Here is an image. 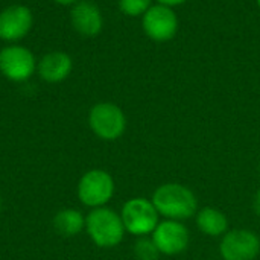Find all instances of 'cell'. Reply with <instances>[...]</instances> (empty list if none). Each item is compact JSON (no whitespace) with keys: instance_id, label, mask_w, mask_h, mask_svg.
<instances>
[{"instance_id":"1","label":"cell","mask_w":260,"mask_h":260,"mask_svg":"<svg viewBox=\"0 0 260 260\" xmlns=\"http://www.w3.org/2000/svg\"><path fill=\"white\" fill-rule=\"evenodd\" d=\"M158 215L165 219L184 221L193 218L198 209V200L192 189L180 183H165L158 186L151 198Z\"/></svg>"},{"instance_id":"2","label":"cell","mask_w":260,"mask_h":260,"mask_svg":"<svg viewBox=\"0 0 260 260\" xmlns=\"http://www.w3.org/2000/svg\"><path fill=\"white\" fill-rule=\"evenodd\" d=\"M85 232L99 248H114L125 236V225L120 213L108 207L91 209L85 216Z\"/></svg>"},{"instance_id":"3","label":"cell","mask_w":260,"mask_h":260,"mask_svg":"<svg viewBox=\"0 0 260 260\" xmlns=\"http://www.w3.org/2000/svg\"><path fill=\"white\" fill-rule=\"evenodd\" d=\"M120 218L126 233L137 238L152 235L160 222V215L152 201L142 197L128 200L120 210Z\"/></svg>"},{"instance_id":"4","label":"cell","mask_w":260,"mask_h":260,"mask_svg":"<svg viewBox=\"0 0 260 260\" xmlns=\"http://www.w3.org/2000/svg\"><path fill=\"white\" fill-rule=\"evenodd\" d=\"M114 180L104 169H91L85 172L78 183V198L90 209L105 207L114 197Z\"/></svg>"},{"instance_id":"5","label":"cell","mask_w":260,"mask_h":260,"mask_svg":"<svg viewBox=\"0 0 260 260\" xmlns=\"http://www.w3.org/2000/svg\"><path fill=\"white\" fill-rule=\"evenodd\" d=\"M90 129L102 140L113 142L123 136L126 129V116L120 107L111 102H99L88 113Z\"/></svg>"},{"instance_id":"6","label":"cell","mask_w":260,"mask_h":260,"mask_svg":"<svg viewBox=\"0 0 260 260\" xmlns=\"http://www.w3.org/2000/svg\"><path fill=\"white\" fill-rule=\"evenodd\" d=\"M222 260H256L260 254L259 235L248 229L229 230L219 244Z\"/></svg>"},{"instance_id":"7","label":"cell","mask_w":260,"mask_h":260,"mask_svg":"<svg viewBox=\"0 0 260 260\" xmlns=\"http://www.w3.org/2000/svg\"><path fill=\"white\" fill-rule=\"evenodd\" d=\"M37 69L34 53L18 44L0 50V73L14 82L27 81Z\"/></svg>"},{"instance_id":"8","label":"cell","mask_w":260,"mask_h":260,"mask_svg":"<svg viewBox=\"0 0 260 260\" xmlns=\"http://www.w3.org/2000/svg\"><path fill=\"white\" fill-rule=\"evenodd\" d=\"M157 248L165 256H177L187 250L190 242L189 229L181 221L163 219L151 235Z\"/></svg>"},{"instance_id":"9","label":"cell","mask_w":260,"mask_h":260,"mask_svg":"<svg viewBox=\"0 0 260 260\" xmlns=\"http://www.w3.org/2000/svg\"><path fill=\"white\" fill-rule=\"evenodd\" d=\"M143 30L154 41H169L178 30V17L172 8L154 5L143 14Z\"/></svg>"},{"instance_id":"10","label":"cell","mask_w":260,"mask_h":260,"mask_svg":"<svg viewBox=\"0 0 260 260\" xmlns=\"http://www.w3.org/2000/svg\"><path fill=\"white\" fill-rule=\"evenodd\" d=\"M34 24L32 11L24 5H12L0 12V40L18 41L24 38Z\"/></svg>"},{"instance_id":"11","label":"cell","mask_w":260,"mask_h":260,"mask_svg":"<svg viewBox=\"0 0 260 260\" xmlns=\"http://www.w3.org/2000/svg\"><path fill=\"white\" fill-rule=\"evenodd\" d=\"M70 20L75 30L82 37H96L104 26L99 8L90 2H78L70 11Z\"/></svg>"},{"instance_id":"12","label":"cell","mask_w":260,"mask_h":260,"mask_svg":"<svg viewBox=\"0 0 260 260\" xmlns=\"http://www.w3.org/2000/svg\"><path fill=\"white\" fill-rule=\"evenodd\" d=\"M72 67H73V62L67 53L50 52L38 61L37 72L43 81L50 82V84H56V82L64 81L70 75Z\"/></svg>"},{"instance_id":"13","label":"cell","mask_w":260,"mask_h":260,"mask_svg":"<svg viewBox=\"0 0 260 260\" xmlns=\"http://www.w3.org/2000/svg\"><path fill=\"white\" fill-rule=\"evenodd\" d=\"M198 230L212 238L224 236L229 232V218L225 213L216 207H203L195 215Z\"/></svg>"},{"instance_id":"14","label":"cell","mask_w":260,"mask_h":260,"mask_svg":"<svg viewBox=\"0 0 260 260\" xmlns=\"http://www.w3.org/2000/svg\"><path fill=\"white\" fill-rule=\"evenodd\" d=\"M52 224L58 235L73 238L85 229V216L76 209H62L55 215Z\"/></svg>"},{"instance_id":"15","label":"cell","mask_w":260,"mask_h":260,"mask_svg":"<svg viewBox=\"0 0 260 260\" xmlns=\"http://www.w3.org/2000/svg\"><path fill=\"white\" fill-rule=\"evenodd\" d=\"M134 256L137 260H158L161 253L157 248L152 238L142 236L134 244Z\"/></svg>"},{"instance_id":"16","label":"cell","mask_w":260,"mask_h":260,"mask_svg":"<svg viewBox=\"0 0 260 260\" xmlns=\"http://www.w3.org/2000/svg\"><path fill=\"white\" fill-rule=\"evenodd\" d=\"M151 2L152 0H119V8L125 15L139 17L152 6Z\"/></svg>"},{"instance_id":"17","label":"cell","mask_w":260,"mask_h":260,"mask_svg":"<svg viewBox=\"0 0 260 260\" xmlns=\"http://www.w3.org/2000/svg\"><path fill=\"white\" fill-rule=\"evenodd\" d=\"M253 209H254V213L260 216V187L257 189L256 195H254V200H253Z\"/></svg>"},{"instance_id":"18","label":"cell","mask_w":260,"mask_h":260,"mask_svg":"<svg viewBox=\"0 0 260 260\" xmlns=\"http://www.w3.org/2000/svg\"><path fill=\"white\" fill-rule=\"evenodd\" d=\"M160 5H165V6H169V8H172V6H178V5H183L184 2H187V0H157Z\"/></svg>"},{"instance_id":"19","label":"cell","mask_w":260,"mask_h":260,"mask_svg":"<svg viewBox=\"0 0 260 260\" xmlns=\"http://www.w3.org/2000/svg\"><path fill=\"white\" fill-rule=\"evenodd\" d=\"M56 3L59 5H73V3H78V0H55Z\"/></svg>"},{"instance_id":"20","label":"cell","mask_w":260,"mask_h":260,"mask_svg":"<svg viewBox=\"0 0 260 260\" xmlns=\"http://www.w3.org/2000/svg\"><path fill=\"white\" fill-rule=\"evenodd\" d=\"M0 209H2V198H0Z\"/></svg>"},{"instance_id":"21","label":"cell","mask_w":260,"mask_h":260,"mask_svg":"<svg viewBox=\"0 0 260 260\" xmlns=\"http://www.w3.org/2000/svg\"><path fill=\"white\" fill-rule=\"evenodd\" d=\"M256 2H257V5H259V6H260V0H256Z\"/></svg>"},{"instance_id":"22","label":"cell","mask_w":260,"mask_h":260,"mask_svg":"<svg viewBox=\"0 0 260 260\" xmlns=\"http://www.w3.org/2000/svg\"><path fill=\"white\" fill-rule=\"evenodd\" d=\"M259 168H260V165H259Z\"/></svg>"}]
</instances>
